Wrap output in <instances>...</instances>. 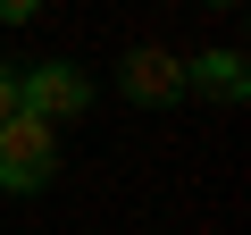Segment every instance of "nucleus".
Listing matches in <instances>:
<instances>
[{"label": "nucleus", "instance_id": "obj_3", "mask_svg": "<svg viewBox=\"0 0 251 235\" xmlns=\"http://www.w3.org/2000/svg\"><path fill=\"white\" fill-rule=\"evenodd\" d=\"M117 92L143 101V109H168V101H184V59L159 51V42H134V51H126V67H117Z\"/></svg>", "mask_w": 251, "mask_h": 235}, {"label": "nucleus", "instance_id": "obj_4", "mask_svg": "<svg viewBox=\"0 0 251 235\" xmlns=\"http://www.w3.org/2000/svg\"><path fill=\"white\" fill-rule=\"evenodd\" d=\"M184 92H209V101H243L251 92V76H243V51H201V59H184Z\"/></svg>", "mask_w": 251, "mask_h": 235}, {"label": "nucleus", "instance_id": "obj_5", "mask_svg": "<svg viewBox=\"0 0 251 235\" xmlns=\"http://www.w3.org/2000/svg\"><path fill=\"white\" fill-rule=\"evenodd\" d=\"M17 118V59H0V126Z\"/></svg>", "mask_w": 251, "mask_h": 235}, {"label": "nucleus", "instance_id": "obj_1", "mask_svg": "<svg viewBox=\"0 0 251 235\" xmlns=\"http://www.w3.org/2000/svg\"><path fill=\"white\" fill-rule=\"evenodd\" d=\"M92 109V76L75 59H42V67H17V118H34V126H67V118Z\"/></svg>", "mask_w": 251, "mask_h": 235}, {"label": "nucleus", "instance_id": "obj_2", "mask_svg": "<svg viewBox=\"0 0 251 235\" xmlns=\"http://www.w3.org/2000/svg\"><path fill=\"white\" fill-rule=\"evenodd\" d=\"M50 176H59V135L34 126V118H9L0 126V185L9 193H42Z\"/></svg>", "mask_w": 251, "mask_h": 235}]
</instances>
